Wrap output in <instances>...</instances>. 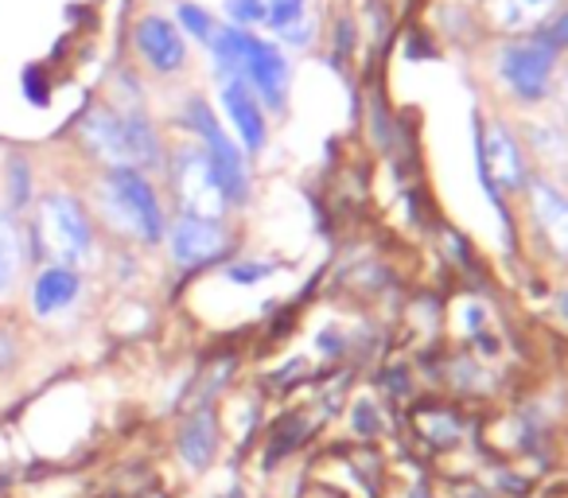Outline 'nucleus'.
<instances>
[{
  "instance_id": "5",
  "label": "nucleus",
  "mask_w": 568,
  "mask_h": 498,
  "mask_svg": "<svg viewBox=\"0 0 568 498\" xmlns=\"http://www.w3.org/2000/svg\"><path fill=\"white\" fill-rule=\"evenodd\" d=\"M191 113H195V118H191V125L203 133L206 164H211V172H214V180H219L226 203H237V199H245V191H250V180H245V164H242V156H237V149L226 141V136H222L219 121L211 118V110H206L203 102L191 105Z\"/></svg>"
},
{
  "instance_id": "18",
  "label": "nucleus",
  "mask_w": 568,
  "mask_h": 498,
  "mask_svg": "<svg viewBox=\"0 0 568 498\" xmlns=\"http://www.w3.org/2000/svg\"><path fill=\"white\" fill-rule=\"evenodd\" d=\"M180 24L187 28L195 40H203V43H211L214 40V20L206 17L199 4H180Z\"/></svg>"
},
{
  "instance_id": "16",
  "label": "nucleus",
  "mask_w": 568,
  "mask_h": 498,
  "mask_svg": "<svg viewBox=\"0 0 568 498\" xmlns=\"http://www.w3.org/2000/svg\"><path fill=\"white\" fill-rule=\"evenodd\" d=\"M265 20L273 32H281L284 40L293 43H308V20H304V0H268L265 4Z\"/></svg>"
},
{
  "instance_id": "9",
  "label": "nucleus",
  "mask_w": 568,
  "mask_h": 498,
  "mask_svg": "<svg viewBox=\"0 0 568 498\" xmlns=\"http://www.w3.org/2000/svg\"><path fill=\"white\" fill-rule=\"evenodd\" d=\"M529 211H534L537 226H541L552 254L568 262V195L565 191L552 187L549 180H534L529 183Z\"/></svg>"
},
{
  "instance_id": "13",
  "label": "nucleus",
  "mask_w": 568,
  "mask_h": 498,
  "mask_svg": "<svg viewBox=\"0 0 568 498\" xmlns=\"http://www.w3.org/2000/svg\"><path fill=\"white\" fill-rule=\"evenodd\" d=\"M557 0H487V20L495 32L526 35L549 24Z\"/></svg>"
},
{
  "instance_id": "23",
  "label": "nucleus",
  "mask_w": 568,
  "mask_h": 498,
  "mask_svg": "<svg viewBox=\"0 0 568 498\" xmlns=\"http://www.w3.org/2000/svg\"><path fill=\"white\" fill-rule=\"evenodd\" d=\"M24 87H28V98H32V102H48V90H43V79L36 71H28L24 74Z\"/></svg>"
},
{
  "instance_id": "1",
  "label": "nucleus",
  "mask_w": 568,
  "mask_h": 498,
  "mask_svg": "<svg viewBox=\"0 0 568 498\" xmlns=\"http://www.w3.org/2000/svg\"><path fill=\"white\" fill-rule=\"evenodd\" d=\"M82 141L118 167H141L156 160V136H152L149 121L136 118V113H129V118L105 110L90 113L82 121Z\"/></svg>"
},
{
  "instance_id": "19",
  "label": "nucleus",
  "mask_w": 568,
  "mask_h": 498,
  "mask_svg": "<svg viewBox=\"0 0 568 498\" xmlns=\"http://www.w3.org/2000/svg\"><path fill=\"white\" fill-rule=\"evenodd\" d=\"M17 237H12V230L0 222V293H4V285L12 281V273H17Z\"/></svg>"
},
{
  "instance_id": "6",
  "label": "nucleus",
  "mask_w": 568,
  "mask_h": 498,
  "mask_svg": "<svg viewBox=\"0 0 568 498\" xmlns=\"http://www.w3.org/2000/svg\"><path fill=\"white\" fill-rule=\"evenodd\" d=\"M175 187H180L187 214H195V218H219L222 206H226V195H222L219 180L206 164V152H183L180 164H175Z\"/></svg>"
},
{
  "instance_id": "3",
  "label": "nucleus",
  "mask_w": 568,
  "mask_h": 498,
  "mask_svg": "<svg viewBox=\"0 0 568 498\" xmlns=\"http://www.w3.org/2000/svg\"><path fill=\"white\" fill-rule=\"evenodd\" d=\"M105 206H110V214L121 222V230L136 234L141 242L152 245L164 234V214H160L156 195H152V187L133 167H118V172L105 180Z\"/></svg>"
},
{
  "instance_id": "14",
  "label": "nucleus",
  "mask_w": 568,
  "mask_h": 498,
  "mask_svg": "<svg viewBox=\"0 0 568 498\" xmlns=\"http://www.w3.org/2000/svg\"><path fill=\"white\" fill-rule=\"evenodd\" d=\"M214 444H219V425H214V413H195V417L183 425L180 433V456L191 471H203L214 459Z\"/></svg>"
},
{
  "instance_id": "2",
  "label": "nucleus",
  "mask_w": 568,
  "mask_h": 498,
  "mask_svg": "<svg viewBox=\"0 0 568 498\" xmlns=\"http://www.w3.org/2000/svg\"><path fill=\"white\" fill-rule=\"evenodd\" d=\"M36 254H55L63 265H74L90 254V218L71 195H48L36 218Z\"/></svg>"
},
{
  "instance_id": "10",
  "label": "nucleus",
  "mask_w": 568,
  "mask_h": 498,
  "mask_svg": "<svg viewBox=\"0 0 568 498\" xmlns=\"http://www.w3.org/2000/svg\"><path fill=\"white\" fill-rule=\"evenodd\" d=\"M242 74L253 82V90H257V94L265 98L273 110H281V105H284V87H288V63H284V55L273 48V43L250 40Z\"/></svg>"
},
{
  "instance_id": "4",
  "label": "nucleus",
  "mask_w": 568,
  "mask_h": 498,
  "mask_svg": "<svg viewBox=\"0 0 568 498\" xmlns=\"http://www.w3.org/2000/svg\"><path fill=\"white\" fill-rule=\"evenodd\" d=\"M552 59H557L552 48H545L541 40H518V43H510V48H503V55H498V74H503V82L518 98L537 102V98H545V90H549Z\"/></svg>"
},
{
  "instance_id": "24",
  "label": "nucleus",
  "mask_w": 568,
  "mask_h": 498,
  "mask_svg": "<svg viewBox=\"0 0 568 498\" xmlns=\"http://www.w3.org/2000/svg\"><path fill=\"white\" fill-rule=\"evenodd\" d=\"M17 358V347H12V339H9V332H0V370Z\"/></svg>"
},
{
  "instance_id": "25",
  "label": "nucleus",
  "mask_w": 568,
  "mask_h": 498,
  "mask_svg": "<svg viewBox=\"0 0 568 498\" xmlns=\"http://www.w3.org/2000/svg\"><path fill=\"white\" fill-rule=\"evenodd\" d=\"M17 172V180H12V187H17V199H24L28 195V183H24V164H17L12 167Z\"/></svg>"
},
{
  "instance_id": "26",
  "label": "nucleus",
  "mask_w": 568,
  "mask_h": 498,
  "mask_svg": "<svg viewBox=\"0 0 568 498\" xmlns=\"http://www.w3.org/2000/svg\"><path fill=\"white\" fill-rule=\"evenodd\" d=\"M565 110H568V74H565Z\"/></svg>"
},
{
  "instance_id": "21",
  "label": "nucleus",
  "mask_w": 568,
  "mask_h": 498,
  "mask_svg": "<svg viewBox=\"0 0 568 498\" xmlns=\"http://www.w3.org/2000/svg\"><path fill=\"white\" fill-rule=\"evenodd\" d=\"M541 43L552 51L568 48V12H560V17H549V24L541 28Z\"/></svg>"
},
{
  "instance_id": "15",
  "label": "nucleus",
  "mask_w": 568,
  "mask_h": 498,
  "mask_svg": "<svg viewBox=\"0 0 568 498\" xmlns=\"http://www.w3.org/2000/svg\"><path fill=\"white\" fill-rule=\"evenodd\" d=\"M74 296H79V273H74L71 265H55V270L40 273V281H36L32 308L40 312V316H51V312L67 308Z\"/></svg>"
},
{
  "instance_id": "20",
  "label": "nucleus",
  "mask_w": 568,
  "mask_h": 498,
  "mask_svg": "<svg viewBox=\"0 0 568 498\" xmlns=\"http://www.w3.org/2000/svg\"><path fill=\"white\" fill-rule=\"evenodd\" d=\"M226 12L234 24H257V20H265V4L261 0H226Z\"/></svg>"
},
{
  "instance_id": "12",
  "label": "nucleus",
  "mask_w": 568,
  "mask_h": 498,
  "mask_svg": "<svg viewBox=\"0 0 568 498\" xmlns=\"http://www.w3.org/2000/svg\"><path fill=\"white\" fill-rule=\"evenodd\" d=\"M222 110H226V118L234 121L245 149L257 152L261 144H265V118H261L257 98H253V90L245 87L242 79H226V87H222Z\"/></svg>"
},
{
  "instance_id": "7",
  "label": "nucleus",
  "mask_w": 568,
  "mask_h": 498,
  "mask_svg": "<svg viewBox=\"0 0 568 498\" xmlns=\"http://www.w3.org/2000/svg\"><path fill=\"white\" fill-rule=\"evenodd\" d=\"M226 250V234L214 218H195V214H183L172 226V257L187 270L206 265Z\"/></svg>"
},
{
  "instance_id": "11",
  "label": "nucleus",
  "mask_w": 568,
  "mask_h": 498,
  "mask_svg": "<svg viewBox=\"0 0 568 498\" xmlns=\"http://www.w3.org/2000/svg\"><path fill=\"white\" fill-rule=\"evenodd\" d=\"M136 48H141L144 63H149L152 71H160V74L180 71L183 59H187L175 24H168V20H160V17H149L141 28H136Z\"/></svg>"
},
{
  "instance_id": "22",
  "label": "nucleus",
  "mask_w": 568,
  "mask_h": 498,
  "mask_svg": "<svg viewBox=\"0 0 568 498\" xmlns=\"http://www.w3.org/2000/svg\"><path fill=\"white\" fill-rule=\"evenodd\" d=\"M268 265H234V270H230V281H237V285H253V281H265L268 277Z\"/></svg>"
},
{
  "instance_id": "8",
  "label": "nucleus",
  "mask_w": 568,
  "mask_h": 498,
  "mask_svg": "<svg viewBox=\"0 0 568 498\" xmlns=\"http://www.w3.org/2000/svg\"><path fill=\"white\" fill-rule=\"evenodd\" d=\"M483 183L498 199V187H521L526 183V164L514 144V136L503 125H490L483 133Z\"/></svg>"
},
{
  "instance_id": "17",
  "label": "nucleus",
  "mask_w": 568,
  "mask_h": 498,
  "mask_svg": "<svg viewBox=\"0 0 568 498\" xmlns=\"http://www.w3.org/2000/svg\"><path fill=\"white\" fill-rule=\"evenodd\" d=\"M250 40L253 35H245L242 28H214V63H219V71H226L230 79H237L245 67V51H250Z\"/></svg>"
}]
</instances>
